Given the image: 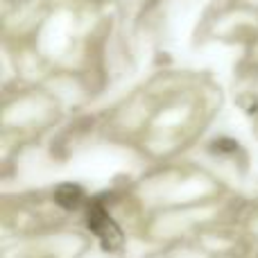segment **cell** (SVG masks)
Segmentation results:
<instances>
[{
    "label": "cell",
    "instance_id": "1",
    "mask_svg": "<svg viewBox=\"0 0 258 258\" xmlns=\"http://www.w3.org/2000/svg\"><path fill=\"white\" fill-rule=\"evenodd\" d=\"M86 227L98 236L104 251H118L122 247L120 227L113 222V218L107 213V209L100 202H93L89 206V211H86Z\"/></svg>",
    "mask_w": 258,
    "mask_h": 258
},
{
    "label": "cell",
    "instance_id": "3",
    "mask_svg": "<svg viewBox=\"0 0 258 258\" xmlns=\"http://www.w3.org/2000/svg\"><path fill=\"white\" fill-rule=\"evenodd\" d=\"M236 150H238V143L229 141V138H220V141L213 143V152H236Z\"/></svg>",
    "mask_w": 258,
    "mask_h": 258
},
{
    "label": "cell",
    "instance_id": "2",
    "mask_svg": "<svg viewBox=\"0 0 258 258\" xmlns=\"http://www.w3.org/2000/svg\"><path fill=\"white\" fill-rule=\"evenodd\" d=\"M54 202L66 211H75V209H80V204L84 202V190H82V186H77V183H61V186L54 190Z\"/></svg>",
    "mask_w": 258,
    "mask_h": 258
}]
</instances>
